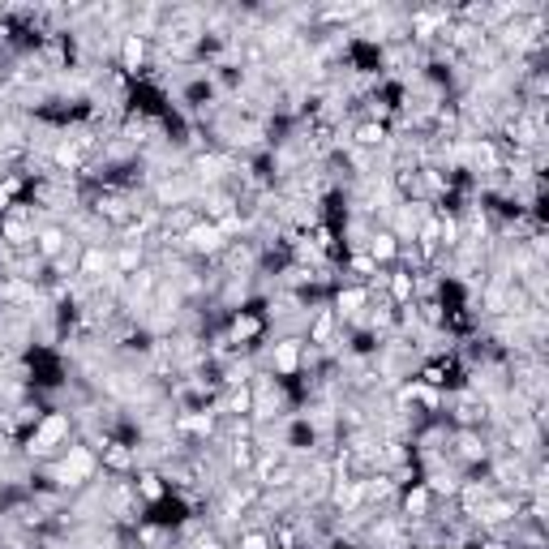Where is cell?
Segmentation results:
<instances>
[{"mask_svg": "<svg viewBox=\"0 0 549 549\" xmlns=\"http://www.w3.org/2000/svg\"><path fill=\"white\" fill-rule=\"evenodd\" d=\"M65 433H69V416H61V412H56V416H47V421L35 429V438H30V451H52Z\"/></svg>", "mask_w": 549, "mask_h": 549, "instance_id": "cell-1", "label": "cell"}, {"mask_svg": "<svg viewBox=\"0 0 549 549\" xmlns=\"http://www.w3.org/2000/svg\"><path fill=\"white\" fill-rule=\"evenodd\" d=\"M193 249H206V253H215V249H224V228L219 224H198V228H189V236H185Z\"/></svg>", "mask_w": 549, "mask_h": 549, "instance_id": "cell-2", "label": "cell"}, {"mask_svg": "<svg viewBox=\"0 0 549 549\" xmlns=\"http://www.w3.org/2000/svg\"><path fill=\"white\" fill-rule=\"evenodd\" d=\"M279 373H292L301 365V339H284V344H274V361H270Z\"/></svg>", "mask_w": 549, "mask_h": 549, "instance_id": "cell-3", "label": "cell"}, {"mask_svg": "<svg viewBox=\"0 0 549 549\" xmlns=\"http://www.w3.org/2000/svg\"><path fill=\"white\" fill-rule=\"evenodd\" d=\"M90 468H95V459H90L86 451H78V447H73V451H69V459L61 464V476H65V481L73 485V481H82V476H90Z\"/></svg>", "mask_w": 549, "mask_h": 549, "instance_id": "cell-4", "label": "cell"}, {"mask_svg": "<svg viewBox=\"0 0 549 549\" xmlns=\"http://www.w3.org/2000/svg\"><path fill=\"white\" fill-rule=\"evenodd\" d=\"M395 253H399L395 232H373V236H369V258H373V262H387V258H395Z\"/></svg>", "mask_w": 549, "mask_h": 549, "instance_id": "cell-5", "label": "cell"}, {"mask_svg": "<svg viewBox=\"0 0 549 549\" xmlns=\"http://www.w3.org/2000/svg\"><path fill=\"white\" fill-rule=\"evenodd\" d=\"M258 335H262V318H253V313H241V318L232 322V339L249 344V339H258Z\"/></svg>", "mask_w": 549, "mask_h": 549, "instance_id": "cell-6", "label": "cell"}, {"mask_svg": "<svg viewBox=\"0 0 549 549\" xmlns=\"http://www.w3.org/2000/svg\"><path fill=\"white\" fill-rule=\"evenodd\" d=\"M142 56H146V39H142V35H129V39H125V69H138Z\"/></svg>", "mask_w": 549, "mask_h": 549, "instance_id": "cell-7", "label": "cell"}, {"mask_svg": "<svg viewBox=\"0 0 549 549\" xmlns=\"http://www.w3.org/2000/svg\"><path fill=\"white\" fill-rule=\"evenodd\" d=\"M365 301H369L365 288H348V292H339V313H361Z\"/></svg>", "mask_w": 549, "mask_h": 549, "instance_id": "cell-8", "label": "cell"}, {"mask_svg": "<svg viewBox=\"0 0 549 549\" xmlns=\"http://www.w3.org/2000/svg\"><path fill=\"white\" fill-rule=\"evenodd\" d=\"M412 288H416V279H412V274H404V270H399V274H391V296H395V301H408V296H412Z\"/></svg>", "mask_w": 549, "mask_h": 549, "instance_id": "cell-9", "label": "cell"}, {"mask_svg": "<svg viewBox=\"0 0 549 549\" xmlns=\"http://www.w3.org/2000/svg\"><path fill=\"white\" fill-rule=\"evenodd\" d=\"M382 138H387V129H382V125H361V129H356V142H361V146H382Z\"/></svg>", "mask_w": 549, "mask_h": 549, "instance_id": "cell-10", "label": "cell"}, {"mask_svg": "<svg viewBox=\"0 0 549 549\" xmlns=\"http://www.w3.org/2000/svg\"><path fill=\"white\" fill-rule=\"evenodd\" d=\"M103 266H107L103 249H86V253H82V274H95V270H103Z\"/></svg>", "mask_w": 549, "mask_h": 549, "instance_id": "cell-11", "label": "cell"}, {"mask_svg": "<svg viewBox=\"0 0 549 549\" xmlns=\"http://www.w3.org/2000/svg\"><path fill=\"white\" fill-rule=\"evenodd\" d=\"M39 245H43V253H56V249L65 245V232H56V228H52V232H43V236H39Z\"/></svg>", "mask_w": 549, "mask_h": 549, "instance_id": "cell-12", "label": "cell"}, {"mask_svg": "<svg viewBox=\"0 0 549 549\" xmlns=\"http://www.w3.org/2000/svg\"><path fill=\"white\" fill-rule=\"evenodd\" d=\"M159 493H163V485H159V476H150V472H146V476H142V498H150V502H155V498H159Z\"/></svg>", "mask_w": 549, "mask_h": 549, "instance_id": "cell-13", "label": "cell"}, {"mask_svg": "<svg viewBox=\"0 0 549 549\" xmlns=\"http://www.w3.org/2000/svg\"><path fill=\"white\" fill-rule=\"evenodd\" d=\"M425 502H429V489H416V493H408V511H425Z\"/></svg>", "mask_w": 549, "mask_h": 549, "instance_id": "cell-14", "label": "cell"}, {"mask_svg": "<svg viewBox=\"0 0 549 549\" xmlns=\"http://www.w3.org/2000/svg\"><path fill=\"white\" fill-rule=\"evenodd\" d=\"M241 549H270V541H266L262 532H253V536H245V541H241Z\"/></svg>", "mask_w": 549, "mask_h": 549, "instance_id": "cell-15", "label": "cell"}, {"mask_svg": "<svg viewBox=\"0 0 549 549\" xmlns=\"http://www.w3.org/2000/svg\"><path fill=\"white\" fill-rule=\"evenodd\" d=\"M326 335H331V318H318V326H313V344H322Z\"/></svg>", "mask_w": 549, "mask_h": 549, "instance_id": "cell-16", "label": "cell"}, {"mask_svg": "<svg viewBox=\"0 0 549 549\" xmlns=\"http://www.w3.org/2000/svg\"><path fill=\"white\" fill-rule=\"evenodd\" d=\"M13 189H18V181H5V185H0V210H5V206H9V198H13Z\"/></svg>", "mask_w": 549, "mask_h": 549, "instance_id": "cell-17", "label": "cell"}, {"mask_svg": "<svg viewBox=\"0 0 549 549\" xmlns=\"http://www.w3.org/2000/svg\"><path fill=\"white\" fill-rule=\"evenodd\" d=\"M352 270H373V258H352Z\"/></svg>", "mask_w": 549, "mask_h": 549, "instance_id": "cell-18", "label": "cell"}]
</instances>
